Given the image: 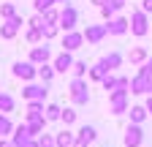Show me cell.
I'll return each instance as SVG.
<instances>
[{
	"instance_id": "41",
	"label": "cell",
	"mask_w": 152,
	"mask_h": 147,
	"mask_svg": "<svg viewBox=\"0 0 152 147\" xmlns=\"http://www.w3.org/2000/svg\"><path fill=\"white\" fill-rule=\"evenodd\" d=\"M90 3H95V6H98V8H101V6L106 3V0H90Z\"/></svg>"
},
{
	"instance_id": "31",
	"label": "cell",
	"mask_w": 152,
	"mask_h": 147,
	"mask_svg": "<svg viewBox=\"0 0 152 147\" xmlns=\"http://www.w3.org/2000/svg\"><path fill=\"white\" fill-rule=\"evenodd\" d=\"M14 14H16L14 3H0V16H3V19H11Z\"/></svg>"
},
{
	"instance_id": "2",
	"label": "cell",
	"mask_w": 152,
	"mask_h": 147,
	"mask_svg": "<svg viewBox=\"0 0 152 147\" xmlns=\"http://www.w3.org/2000/svg\"><path fill=\"white\" fill-rule=\"evenodd\" d=\"M71 101L76 106H84L90 101V90H87L84 76H73V82H71Z\"/></svg>"
},
{
	"instance_id": "4",
	"label": "cell",
	"mask_w": 152,
	"mask_h": 147,
	"mask_svg": "<svg viewBox=\"0 0 152 147\" xmlns=\"http://www.w3.org/2000/svg\"><path fill=\"white\" fill-rule=\"evenodd\" d=\"M109 104H111V115H122V112H128V90L114 87L111 93H109Z\"/></svg>"
},
{
	"instance_id": "24",
	"label": "cell",
	"mask_w": 152,
	"mask_h": 147,
	"mask_svg": "<svg viewBox=\"0 0 152 147\" xmlns=\"http://www.w3.org/2000/svg\"><path fill=\"white\" fill-rule=\"evenodd\" d=\"M60 115H63V109L57 106V104H46V106H44V117H46V123L60 120Z\"/></svg>"
},
{
	"instance_id": "20",
	"label": "cell",
	"mask_w": 152,
	"mask_h": 147,
	"mask_svg": "<svg viewBox=\"0 0 152 147\" xmlns=\"http://www.w3.org/2000/svg\"><path fill=\"white\" fill-rule=\"evenodd\" d=\"M101 63H103L109 71H114V68H120V63H122V54H120V52H111V54H106V57H101Z\"/></svg>"
},
{
	"instance_id": "12",
	"label": "cell",
	"mask_w": 152,
	"mask_h": 147,
	"mask_svg": "<svg viewBox=\"0 0 152 147\" xmlns=\"http://www.w3.org/2000/svg\"><path fill=\"white\" fill-rule=\"evenodd\" d=\"M106 35H109L106 25H87V30H84V41H87V44H101Z\"/></svg>"
},
{
	"instance_id": "9",
	"label": "cell",
	"mask_w": 152,
	"mask_h": 147,
	"mask_svg": "<svg viewBox=\"0 0 152 147\" xmlns=\"http://www.w3.org/2000/svg\"><path fill=\"white\" fill-rule=\"evenodd\" d=\"M46 82L44 85H33V82H27L25 85V90H22V96H25V101H46Z\"/></svg>"
},
{
	"instance_id": "15",
	"label": "cell",
	"mask_w": 152,
	"mask_h": 147,
	"mask_svg": "<svg viewBox=\"0 0 152 147\" xmlns=\"http://www.w3.org/2000/svg\"><path fill=\"white\" fill-rule=\"evenodd\" d=\"M149 82H152V76L139 71V76L130 79V93H149Z\"/></svg>"
},
{
	"instance_id": "8",
	"label": "cell",
	"mask_w": 152,
	"mask_h": 147,
	"mask_svg": "<svg viewBox=\"0 0 152 147\" xmlns=\"http://www.w3.org/2000/svg\"><path fill=\"white\" fill-rule=\"evenodd\" d=\"M141 142H144L141 123H130L125 128V147H141Z\"/></svg>"
},
{
	"instance_id": "36",
	"label": "cell",
	"mask_w": 152,
	"mask_h": 147,
	"mask_svg": "<svg viewBox=\"0 0 152 147\" xmlns=\"http://www.w3.org/2000/svg\"><path fill=\"white\" fill-rule=\"evenodd\" d=\"M27 25H30V27H38V30H41V27L46 25V19H44V14H38V11H35V16H30V22H27Z\"/></svg>"
},
{
	"instance_id": "11",
	"label": "cell",
	"mask_w": 152,
	"mask_h": 147,
	"mask_svg": "<svg viewBox=\"0 0 152 147\" xmlns=\"http://www.w3.org/2000/svg\"><path fill=\"white\" fill-rule=\"evenodd\" d=\"M95 136H98V131H95L92 125H82L79 134H76V139H73V147H90L95 142Z\"/></svg>"
},
{
	"instance_id": "27",
	"label": "cell",
	"mask_w": 152,
	"mask_h": 147,
	"mask_svg": "<svg viewBox=\"0 0 152 147\" xmlns=\"http://www.w3.org/2000/svg\"><path fill=\"white\" fill-rule=\"evenodd\" d=\"M130 63H144L147 60V49H141V46H136V49H130Z\"/></svg>"
},
{
	"instance_id": "13",
	"label": "cell",
	"mask_w": 152,
	"mask_h": 147,
	"mask_svg": "<svg viewBox=\"0 0 152 147\" xmlns=\"http://www.w3.org/2000/svg\"><path fill=\"white\" fill-rule=\"evenodd\" d=\"M82 44H84V33H79V30H65V35H63V49L73 52V49H79Z\"/></svg>"
},
{
	"instance_id": "43",
	"label": "cell",
	"mask_w": 152,
	"mask_h": 147,
	"mask_svg": "<svg viewBox=\"0 0 152 147\" xmlns=\"http://www.w3.org/2000/svg\"><path fill=\"white\" fill-rule=\"evenodd\" d=\"M149 93H152V82H149Z\"/></svg>"
},
{
	"instance_id": "39",
	"label": "cell",
	"mask_w": 152,
	"mask_h": 147,
	"mask_svg": "<svg viewBox=\"0 0 152 147\" xmlns=\"http://www.w3.org/2000/svg\"><path fill=\"white\" fill-rule=\"evenodd\" d=\"M0 147H14V142H11V136H0Z\"/></svg>"
},
{
	"instance_id": "19",
	"label": "cell",
	"mask_w": 152,
	"mask_h": 147,
	"mask_svg": "<svg viewBox=\"0 0 152 147\" xmlns=\"http://www.w3.org/2000/svg\"><path fill=\"white\" fill-rule=\"evenodd\" d=\"M106 74H111V71H109V68H106V65L98 60V63H95V65L90 68V79H92V82H101V79L106 76Z\"/></svg>"
},
{
	"instance_id": "22",
	"label": "cell",
	"mask_w": 152,
	"mask_h": 147,
	"mask_svg": "<svg viewBox=\"0 0 152 147\" xmlns=\"http://www.w3.org/2000/svg\"><path fill=\"white\" fill-rule=\"evenodd\" d=\"M128 112H130V123H144L147 115H149V112H147V106H130Z\"/></svg>"
},
{
	"instance_id": "21",
	"label": "cell",
	"mask_w": 152,
	"mask_h": 147,
	"mask_svg": "<svg viewBox=\"0 0 152 147\" xmlns=\"http://www.w3.org/2000/svg\"><path fill=\"white\" fill-rule=\"evenodd\" d=\"M14 134V123L6 112H0V136H11Z\"/></svg>"
},
{
	"instance_id": "3",
	"label": "cell",
	"mask_w": 152,
	"mask_h": 147,
	"mask_svg": "<svg viewBox=\"0 0 152 147\" xmlns=\"http://www.w3.org/2000/svg\"><path fill=\"white\" fill-rule=\"evenodd\" d=\"M22 25H25V19L19 14H14L11 19H3V25H0V38H6V41L16 38V33L22 30Z\"/></svg>"
},
{
	"instance_id": "37",
	"label": "cell",
	"mask_w": 152,
	"mask_h": 147,
	"mask_svg": "<svg viewBox=\"0 0 152 147\" xmlns=\"http://www.w3.org/2000/svg\"><path fill=\"white\" fill-rule=\"evenodd\" d=\"M141 74H147V76H152V57H149V60H144V65H141Z\"/></svg>"
},
{
	"instance_id": "35",
	"label": "cell",
	"mask_w": 152,
	"mask_h": 147,
	"mask_svg": "<svg viewBox=\"0 0 152 147\" xmlns=\"http://www.w3.org/2000/svg\"><path fill=\"white\" fill-rule=\"evenodd\" d=\"M60 120H63L65 125H73V123H76V112H73V109H63V115H60Z\"/></svg>"
},
{
	"instance_id": "38",
	"label": "cell",
	"mask_w": 152,
	"mask_h": 147,
	"mask_svg": "<svg viewBox=\"0 0 152 147\" xmlns=\"http://www.w3.org/2000/svg\"><path fill=\"white\" fill-rule=\"evenodd\" d=\"M141 11L144 14H152V0H141Z\"/></svg>"
},
{
	"instance_id": "44",
	"label": "cell",
	"mask_w": 152,
	"mask_h": 147,
	"mask_svg": "<svg viewBox=\"0 0 152 147\" xmlns=\"http://www.w3.org/2000/svg\"><path fill=\"white\" fill-rule=\"evenodd\" d=\"M90 147H92V144H90Z\"/></svg>"
},
{
	"instance_id": "10",
	"label": "cell",
	"mask_w": 152,
	"mask_h": 147,
	"mask_svg": "<svg viewBox=\"0 0 152 147\" xmlns=\"http://www.w3.org/2000/svg\"><path fill=\"white\" fill-rule=\"evenodd\" d=\"M106 30H109V35H122V33L130 30V19H125V16H117V14H114L111 19H106Z\"/></svg>"
},
{
	"instance_id": "32",
	"label": "cell",
	"mask_w": 152,
	"mask_h": 147,
	"mask_svg": "<svg viewBox=\"0 0 152 147\" xmlns=\"http://www.w3.org/2000/svg\"><path fill=\"white\" fill-rule=\"evenodd\" d=\"M54 6V0H33V8L38 11V14H44L46 8H52Z\"/></svg>"
},
{
	"instance_id": "16",
	"label": "cell",
	"mask_w": 152,
	"mask_h": 147,
	"mask_svg": "<svg viewBox=\"0 0 152 147\" xmlns=\"http://www.w3.org/2000/svg\"><path fill=\"white\" fill-rule=\"evenodd\" d=\"M125 3L128 0H106V3L101 6V14H103V19H111L117 11H122L125 8Z\"/></svg>"
},
{
	"instance_id": "7",
	"label": "cell",
	"mask_w": 152,
	"mask_h": 147,
	"mask_svg": "<svg viewBox=\"0 0 152 147\" xmlns=\"http://www.w3.org/2000/svg\"><path fill=\"white\" fill-rule=\"evenodd\" d=\"M130 33L133 35H147L149 33V22H147V14L139 8V11H133L130 16Z\"/></svg>"
},
{
	"instance_id": "25",
	"label": "cell",
	"mask_w": 152,
	"mask_h": 147,
	"mask_svg": "<svg viewBox=\"0 0 152 147\" xmlns=\"http://www.w3.org/2000/svg\"><path fill=\"white\" fill-rule=\"evenodd\" d=\"M14 106H16V101H14V96H8V93H0V112H14Z\"/></svg>"
},
{
	"instance_id": "33",
	"label": "cell",
	"mask_w": 152,
	"mask_h": 147,
	"mask_svg": "<svg viewBox=\"0 0 152 147\" xmlns=\"http://www.w3.org/2000/svg\"><path fill=\"white\" fill-rule=\"evenodd\" d=\"M71 71H73V76H84V74H87V63H82V60H73Z\"/></svg>"
},
{
	"instance_id": "40",
	"label": "cell",
	"mask_w": 152,
	"mask_h": 147,
	"mask_svg": "<svg viewBox=\"0 0 152 147\" xmlns=\"http://www.w3.org/2000/svg\"><path fill=\"white\" fill-rule=\"evenodd\" d=\"M144 106H147V112L152 115V93H149V98H147V104H144Z\"/></svg>"
},
{
	"instance_id": "23",
	"label": "cell",
	"mask_w": 152,
	"mask_h": 147,
	"mask_svg": "<svg viewBox=\"0 0 152 147\" xmlns=\"http://www.w3.org/2000/svg\"><path fill=\"white\" fill-rule=\"evenodd\" d=\"M25 117H44V101H27V115Z\"/></svg>"
},
{
	"instance_id": "5",
	"label": "cell",
	"mask_w": 152,
	"mask_h": 147,
	"mask_svg": "<svg viewBox=\"0 0 152 147\" xmlns=\"http://www.w3.org/2000/svg\"><path fill=\"white\" fill-rule=\"evenodd\" d=\"M60 30H76V25H79V11H76L71 3H65V8L60 11Z\"/></svg>"
},
{
	"instance_id": "30",
	"label": "cell",
	"mask_w": 152,
	"mask_h": 147,
	"mask_svg": "<svg viewBox=\"0 0 152 147\" xmlns=\"http://www.w3.org/2000/svg\"><path fill=\"white\" fill-rule=\"evenodd\" d=\"M44 19H46L49 25H57V22H60V11H57L54 6H52V8H46V11H44Z\"/></svg>"
},
{
	"instance_id": "34",
	"label": "cell",
	"mask_w": 152,
	"mask_h": 147,
	"mask_svg": "<svg viewBox=\"0 0 152 147\" xmlns=\"http://www.w3.org/2000/svg\"><path fill=\"white\" fill-rule=\"evenodd\" d=\"M101 85H103V90H109V93H111V90L117 87V76H111V74H106V76L101 79Z\"/></svg>"
},
{
	"instance_id": "28",
	"label": "cell",
	"mask_w": 152,
	"mask_h": 147,
	"mask_svg": "<svg viewBox=\"0 0 152 147\" xmlns=\"http://www.w3.org/2000/svg\"><path fill=\"white\" fill-rule=\"evenodd\" d=\"M41 33H44V41H49V38H54V35L60 33V25H49V22H46V25L41 27Z\"/></svg>"
},
{
	"instance_id": "6",
	"label": "cell",
	"mask_w": 152,
	"mask_h": 147,
	"mask_svg": "<svg viewBox=\"0 0 152 147\" xmlns=\"http://www.w3.org/2000/svg\"><path fill=\"white\" fill-rule=\"evenodd\" d=\"M27 60H33L35 65L49 63V60H52V49H49V44H46V41H41V44L30 46V57H27Z\"/></svg>"
},
{
	"instance_id": "1",
	"label": "cell",
	"mask_w": 152,
	"mask_h": 147,
	"mask_svg": "<svg viewBox=\"0 0 152 147\" xmlns=\"http://www.w3.org/2000/svg\"><path fill=\"white\" fill-rule=\"evenodd\" d=\"M11 74L16 79H25V82H33L35 76H38V65L33 63V60H16L14 65H11Z\"/></svg>"
},
{
	"instance_id": "18",
	"label": "cell",
	"mask_w": 152,
	"mask_h": 147,
	"mask_svg": "<svg viewBox=\"0 0 152 147\" xmlns=\"http://www.w3.org/2000/svg\"><path fill=\"white\" fill-rule=\"evenodd\" d=\"M54 74H57V71H54V65H49V63H41V65H38V79L46 82V85L54 79Z\"/></svg>"
},
{
	"instance_id": "17",
	"label": "cell",
	"mask_w": 152,
	"mask_h": 147,
	"mask_svg": "<svg viewBox=\"0 0 152 147\" xmlns=\"http://www.w3.org/2000/svg\"><path fill=\"white\" fill-rule=\"evenodd\" d=\"M73 139H76V134H71L68 128H65V131H60V134L54 136V144L57 147H73Z\"/></svg>"
},
{
	"instance_id": "14",
	"label": "cell",
	"mask_w": 152,
	"mask_h": 147,
	"mask_svg": "<svg viewBox=\"0 0 152 147\" xmlns=\"http://www.w3.org/2000/svg\"><path fill=\"white\" fill-rule=\"evenodd\" d=\"M52 65H54V71L57 74H65V71H71V65H73V57H71V52L68 49H63L57 57L52 60Z\"/></svg>"
},
{
	"instance_id": "29",
	"label": "cell",
	"mask_w": 152,
	"mask_h": 147,
	"mask_svg": "<svg viewBox=\"0 0 152 147\" xmlns=\"http://www.w3.org/2000/svg\"><path fill=\"white\" fill-rule=\"evenodd\" d=\"M35 139H38V147H57V144H54V136H52V134H44V131H41V134H38Z\"/></svg>"
},
{
	"instance_id": "26",
	"label": "cell",
	"mask_w": 152,
	"mask_h": 147,
	"mask_svg": "<svg viewBox=\"0 0 152 147\" xmlns=\"http://www.w3.org/2000/svg\"><path fill=\"white\" fill-rule=\"evenodd\" d=\"M25 38H27V44H41V41H44V33L38 30V27H27Z\"/></svg>"
},
{
	"instance_id": "42",
	"label": "cell",
	"mask_w": 152,
	"mask_h": 147,
	"mask_svg": "<svg viewBox=\"0 0 152 147\" xmlns=\"http://www.w3.org/2000/svg\"><path fill=\"white\" fill-rule=\"evenodd\" d=\"M54 3H68V0H54Z\"/></svg>"
}]
</instances>
